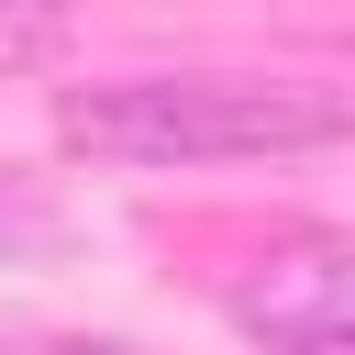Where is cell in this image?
Instances as JSON below:
<instances>
[{
    "mask_svg": "<svg viewBox=\"0 0 355 355\" xmlns=\"http://www.w3.org/2000/svg\"><path fill=\"white\" fill-rule=\"evenodd\" d=\"M55 133L111 166H244L344 144V89L311 78H100L55 100Z\"/></svg>",
    "mask_w": 355,
    "mask_h": 355,
    "instance_id": "obj_1",
    "label": "cell"
},
{
    "mask_svg": "<svg viewBox=\"0 0 355 355\" xmlns=\"http://www.w3.org/2000/svg\"><path fill=\"white\" fill-rule=\"evenodd\" d=\"M222 311L255 333V355H277V344H344L355 333V244L344 233H288V244H266L233 277Z\"/></svg>",
    "mask_w": 355,
    "mask_h": 355,
    "instance_id": "obj_2",
    "label": "cell"
},
{
    "mask_svg": "<svg viewBox=\"0 0 355 355\" xmlns=\"http://www.w3.org/2000/svg\"><path fill=\"white\" fill-rule=\"evenodd\" d=\"M67 222H55V200H33L22 178H0V244H55Z\"/></svg>",
    "mask_w": 355,
    "mask_h": 355,
    "instance_id": "obj_3",
    "label": "cell"
},
{
    "mask_svg": "<svg viewBox=\"0 0 355 355\" xmlns=\"http://www.w3.org/2000/svg\"><path fill=\"white\" fill-rule=\"evenodd\" d=\"M22 355H144V344H122V333H44V344H22Z\"/></svg>",
    "mask_w": 355,
    "mask_h": 355,
    "instance_id": "obj_4",
    "label": "cell"
},
{
    "mask_svg": "<svg viewBox=\"0 0 355 355\" xmlns=\"http://www.w3.org/2000/svg\"><path fill=\"white\" fill-rule=\"evenodd\" d=\"M277 355H355V333H344V344H277Z\"/></svg>",
    "mask_w": 355,
    "mask_h": 355,
    "instance_id": "obj_5",
    "label": "cell"
},
{
    "mask_svg": "<svg viewBox=\"0 0 355 355\" xmlns=\"http://www.w3.org/2000/svg\"><path fill=\"white\" fill-rule=\"evenodd\" d=\"M0 11H78V0H0Z\"/></svg>",
    "mask_w": 355,
    "mask_h": 355,
    "instance_id": "obj_6",
    "label": "cell"
}]
</instances>
